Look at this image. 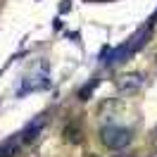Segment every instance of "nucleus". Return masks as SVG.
I'll return each instance as SVG.
<instances>
[{"mask_svg":"<svg viewBox=\"0 0 157 157\" xmlns=\"http://www.w3.org/2000/svg\"><path fill=\"white\" fill-rule=\"evenodd\" d=\"M150 143H152V145L157 147V126L152 128V133H150Z\"/></svg>","mask_w":157,"mask_h":157,"instance_id":"obj_4","label":"nucleus"},{"mask_svg":"<svg viewBox=\"0 0 157 157\" xmlns=\"http://www.w3.org/2000/svg\"><path fill=\"white\" fill-rule=\"evenodd\" d=\"M155 67H157V55H155Z\"/></svg>","mask_w":157,"mask_h":157,"instance_id":"obj_6","label":"nucleus"},{"mask_svg":"<svg viewBox=\"0 0 157 157\" xmlns=\"http://www.w3.org/2000/svg\"><path fill=\"white\" fill-rule=\"evenodd\" d=\"M83 157H100V155H98V152H86Z\"/></svg>","mask_w":157,"mask_h":157,"instance_id":"obj_5","label":"nucleus"},{"mask_svg":"<svg viewBox=\"0 0 157 157\" xmlns=\"http://www.w3.org/2000/svg\"><path fill=\"white\" fill-rule=\"evenodd\" d=\"M62 136H64V140L69 145H78V143H83V126L78 121H69L64 126V131H62Z\"/></svg>","mask_w":157,"mask_h":157,"instance_id":"obj_3","label":"nucleus"},{"mask_svg":"<svg viewBox=\"0 0 157 157\" xmlns=\"http://www.w3.org/2000/svg\"><path fill=\"white\" fill-rule=\"evenodd\" d=\"M143 83H145V76H143L140 71H126V74H121V76L117 78L119 93H126V95L138 93V90L143 88Z\"/></svg>","mask_w":157,"mask_h":157,"instance_id":"obj_2","label":"nucleus"},{"mask_svg":"<svg viewBox=\"0 0 157 157\" xmlns=\"http://www.w3.org/2000/svg\"><path fill=\"white\" fill-rule=\"evenodd\" d=\"M100 138H102V143L107 147H112V150H117V147H124L131 140V136H128L126 128H119V126H105L102 128V133H100Z\"/></svg>","mask_w":157,"mask_h":157,"instance_id":"obj_1","label":"nucleus"}]
</instances>
